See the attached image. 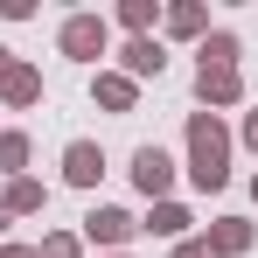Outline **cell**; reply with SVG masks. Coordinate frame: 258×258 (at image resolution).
Listing matches in <instances>:
<instances>
[{
  "label": "cell",
  "instance_id": "8",
  "mask_svg": "<svg viewBox=\"0 0 258 258\" xmlns=\"http://www.w3.org/2000/svg\"><path fill=\"white\" fill-rule=\"evenodd\" d=\"M0 91H7V98H35V77H28V70H7Z\"/></svg>",
  "mask_w": 258,
  "mask_h": 258
},
{
  "label": "cell",
  "instance_id": "9",
  "mask_svg": "<svg viewBox=\"0 0 258 258\" xmlns=\"http://www.w3.org/2000/svg\"><path fill=\"white\" fill-rule=\"evenodd\" d=\"M35 203H42V188H35V181H21V188L7 196V210H35Z\"/></svg>",
  "mask_w": 258,
  "mask_h": 258
},
{
  "label": "cell",
  "instance_id": "3",
  "mask_svg": "<svg viewBox=\"0 0 258 258\" xmlns=\"http://www.w3.org/2000/svg\"><path fill=\"white\" fill-rule=\"evenodd\" d=\"M63 42H70V56H91V49L105 42V28H98V21H70V28H63Z\"/></svg>",
  "mask_w": 258,
  "mask_h": 258
},
{
  "label": "cell",
  "instance_id": "13",
  "mask_svg": "<svg viewBox=\"0 0 258 258\" xmlns=\"http://www.w3.org/2000/svg\"><path fill=\"white\" fill-rule=\"evenodd\" d=\"M0 216H7V210H0Z\"/></svg>",
  "mask_w": 258,
  "mask_h": 258
},
{
  "label": "cell",
  "instance_id": "5",
  "mask_svg": "<svg viewBox=\"0 0 258 258\" xmlns=\"http://www.w3.org/2000/svg\"><path fill=\"white\" fill-rule=\"evenodd\" d=\"M98 147H70V181H98Z\"/></svg>",
  "mask_w": 258,
  "mask_h": 258
},
{
  "label": "cell",
  "instance_id": "10",
  "mask_svg": "<svg viewBox=\"0 0 258 258\" xmlns=\"http://www.w3.org/2000/svg\"><path fill=\"white\" fill-rule=\"evenodd\" d=\"M42 258H77V244H70V237H49V251Z\"/></svg>",
  "mask_w": 258,
  "mask_h": 258
},
{
  "label": "cell",
  "instance_id": "7",
  "mask_svg": "<svg viewBox=\"0 0 258 258\" xmlns=\"http://www.w3.org/2000/svg\"><path fill=\"white\" fill-rule=\"evenodd\" d=\"M126 63L140 70V77H147V70H161V56H154V42H133V49H126Z\"/></svg>",
  "mask_w": 258,
  "mask_h": 258
},
{
  "label": "cell",
  "instance_id": "4",
  "mask_svg": "<svg viewBox=\"0 0 258 258\" xmlns=\"http://www.w3.org/2000/svg\"><path fill=\"white\" fill-rule=\"evenodd\" d=\"M126 230H133V223H126L119 210H98V216H91V237H105V244H119Z\"/></svg>",
  "mask_w": 258,
  "mask_h": 258
},
{
  "label": "cell",
  "instance_id": "11",
  "mask_svg": "<svg viewBox=\"0 0 258 258\" xmlns=\"http://www.w3.org/2000/svg\"><path fill=\"white\" fill-rule=\"evenodd\" d=\"M0 258H35V251H0Z\"/></svg>",
  "mask_w": 258,
  "mask_h": 258
},
{
  "label": "cell",
  "instance_id": "1",
  "mask_svg": "<svg viewBox=\"0 0 258 258\" xmlns=\"http://www.w3.org/2000/svg\"><path fill=\"white\" fill-rule=\"evenodd\" d=\"M188 147H196V181L216 188L223 181V133H216V119H196L188 126Z\"/></svg>",
  "mask_w": 258,
  "mask_h": 258
},
{
  "label": "cell",
  "instance_id": "2",
  "mask_svg": "<svg viewBox=\"0 0 258 258\" xmlns=\"http://www.w3.org/2000/svg\"><path fill=\"white\" fill-rule=\"evenodd\" d=\"M133 174H140V188H147V196H161V188H168V154H161V147H147V154L133 161Z\"/></svg>",
  "mask_w": 258,
  "mask_h": 258
},
{
  "label": "cell",
  "instance_id": "12",
  "mask_svg": "<svg viewBox=\"0 0 258 258\" xmlns=\"http://www.w3.org/2000/svg\"><path fill=\"white\" fill-rule=\"evenodd\" d=\"M251 147H258V119H251Z\"/></svg>",
  "mask_w": 258,
  "mask_h": 258
},
{
  "label": "cell",
  "instance_id": "6",
  "mask_svg": "<svg viewBox=\"0 0 258 258\" xmlns=\"http://www.w3.org/2000/svg\"><path fill=\"white\" fill-rule=\"evenodd\" d=\"M98 98H105L112 112H126V105H133V84H119V77H105V84H98Z\"/></svg>",
  "mask_w": 258,
  "mask_h": 258
}]
</instances>
